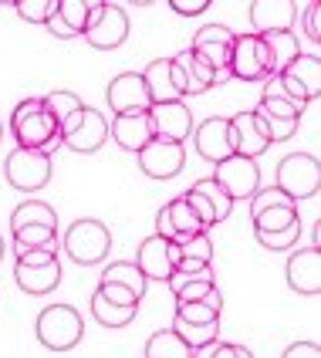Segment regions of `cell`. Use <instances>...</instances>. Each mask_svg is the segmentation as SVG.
I'll list each match as a JSON object with an SVG mask.
<instances>
[{
	"mask_svg": "<svg viewBox=\"0 0 321 358\" xmlns=\"http://www.w3.org/2000/svg\"><path fill=\"white\" fill-rule=\"evenodd\" d=\"M10 136L17 142V149H38V152H55L61 145L58 122L48 115L41 99H24L10 112Z\"/></svg>",
	"mask_w": 321,
	"mask_h": 358,
	"instance_id": "1",
	"label": "cell"
},
{
	"mask_svg": "<svg viewBox=\"0 0 321 358\" xmlns=\"http://www.w3.org/2000/svg\"><path fill=\"white\" fill-rule=\"evenodd\" d=\"M34 335L51 352H71L85 335V321L71 304H48L34 321Z\"/></svg>",
	"mask_w": 321,
	"mask_h": 358,
	"instance_id": "2",
	"label": "cell"
},
{
	"mask_svg": "<svg viewBox=\"0 0 321 358\" xmlns=\"http://www.w3.org/2000/svg\"><path fill=\"white\" fill-rule=\"evenodd\" d=\"M61 250L68 257L81 264V267H92V264H101L112 250V230L101 223V220H75L68 230H64V240H61Z\"/></svg>",
	"mask_w": 321,
	"mask_h": 358,
	"instance_id": "3",
	"label": "cell"
},
{
	"mask_svg": "<svg viewBox=\"0 0 321 358\" xmlns=\"http://www.w3.org/2000/svg\"><path fill=\"white\" fill-rule=\"evenodd\" d=\"M274 186L281 189L287 199H294L301 206V199L318 196L321 189V162L311 152H291L278 162V176Z\"/></svg>",
	"mask_w": 321,
	"mask_h": 358,
	"instance_id": "4",
	"label": "cell"
},
{
	"mask_svg": "<svg viewBox=\"0 0 321 358\" xmlns=\"http://www.w3.org/2000/svg\"><path fill=\"white\" fill-rule=\"evenodd\" d=\"M301 220V206L294 199H287L278 186L257 189L250 196V223L254 234H274V230H287Z\"/></svg>",
	"mask_w": 321,
	"mask_h": 358,
	"instance_id": "5",
	"label": "cell"
},
{
	"mask_svg": "<svg viewBox=\"0 0 321 358\" xmlns=\"http://www.w3.org/2000/svg\"><path fill=\"white\" fill-rule=\"evenodd\" d=\"M51 173H55V162L48 152H38V149H10L7 159H3V176L7 182L17 189V193H38L51 182Z\"/></svg>",
	"mask_w": 321,
	"mask_h": 358,
	"instance_id": "6",
	"label": "cell"
},
{
	"mask_svg": "<svg viewBox=\"0 0 321 358\" xmlns=\"http://www.w3.org/2000/svg\"><path fill=\"white\" fill-rule=\"evenodd\" d=\"M129 14L122 10V3H112V0H95L92 7V17H88V27L81 38L88 41L92 48L99 51H112V48H122L125 38H129Z\"/></svg>",
	"mask_w": 321,
	"mask_h": 358,
	"instance_id": "7",
	"label": "cell"
},
{
	"mask_svg": "<svg viewBox=\"0 0 321 358\" xmlns=\"http://www.w3.org/2000/svg\"><path fill=\"white\" fill-rule=\"evenodd\" d=\"M105 142H108V119L99 108L85 105L61 125V145L71 152H99Z\"/></svg>",
	"mask_w": 321,
	"mask_h": 358,
	"instance_id": "8",
	"label": "cell"
},
{
	"mask_svg": "<svg viewBox=\"0 0 321 358\" xmlns=\"http://www.w3.org/2000/svg\"><path fill=\"white\" fill-rule=\"evenodd\" d=\"M210 179H213L234 203H247V199L261 189V166H257V159L230 156V159H223L213 166V176Z\"/></svg>",
	"mask_w": 321,
	"mask_h": 358,
	"instance_id": "9",
	"label": "cell"
},
{
	"mask_svg": "<svg viewBox=\"0 0 321 358\" xmlns=\"http://www.w3.org/2000/svg\"><path fill=\"white\" fill-rule=\"evenodd\" d=\"M234 41H237V34L230 27H223V24H206V27H200L193 34L190 51L200 55L217 71V85L230 81V51H234Z\"/></svg>",
	"mask_w": 321,
	"mask_h": 358,
	"instance_id": "10",
	"label": "cell"
},
{
	"mask_svg": "<svg viewBox=\"0 0 321 358\" xmlns=\"http://www.w3.org/2000/svg\"><path fill=\"white\" fill-rule=\"evenodd\" d=\"M278 81H281V92L287 99L301 101V105L315 101L321 95V58L318 55H298L278 75Z\"/></svg>",
	"mask_w": 321,
	"mask_h": 358,
	"instance_id": "11",
	"label": "cell"
},
{
	"mask_svg": "<svg viewBox=\"0 0 321 358\" xmlns=\"http://www.w3.org/2000/svg\"><path fill=\"white\" fill-rule=\"evenodd\" d=\"M169 68H173V88H176L180 101L190 95H203L217 85V71L200 55H193L190 48H183L176 58H169Z\"/></svg>",
	"mask_w": 321,
	"mask_h": 358,
	"instance_id": "12",
	"label": "cell"
},
{
	"mask_svg": "<svg viewBox=\"0 0 321 358\" xmlns=\"http://www.w3.org/2000/svg\"><path fill=\"white\" fill-rule=\"evenodd\" d=\"M230 78L241 81H267L271 78V58L257 34H237L230 51Z\"/></svg>",
	"mask_w": 321,
	"mask_h": 358,
	"instance_id": "13",
	"label": "cell"
},
{
	"mask_svg": "<svg viewBox=\"0 0 321 358\" xmlns=\"http://www.w3.org/2000/svg\"><path fill=\"white\" fill-rule=\"evenodd\" d=\"M132 264L142 271L145 280H162V284H166L169 274L176 271V264H180V247H176L173 240H162L152 234V237H145L139 243Z\"/></svg>",
	"mask_w": 321,
	"mask_h": 358,
	"instance_id": "14",
	"label": "cell"
},
{
	"mask_svg": "<svg viewBox=\"0 0 321 358\" xmlns=\"http://www.w3.org/2000/svg\"><path fill=\"white\" fill-rule=\"evenodd\" d=\"M136 156H139V169L149 179H173L180 176L183 166H186V149L169 139H152L149 145H142Z\"/></svg>",
	"mask_w": 321,
	"mask_h": 358,
	"instance_id": "15",
	"label": "cell"
},
{
	"mask_svg": "<svg viewBox=\"0 0 321 358\" xmlns=\"http://www.w3.org/2000/svg\"><path fill=\"white\" fill-rule=\"evenodd\" d=\"M105 99H108V108L112 115H125V112H149V92H145V81H142L139 71H122L108 81L105 88Z\"/></svg>",
	"mask_w": 321,
	"mask_h": 358,
	"instance_id": "16",
	"label": "cell"
},
{
	"mask_svg": "<svg viewBox=\"0 0 321 358\" xmlns=\"http://www.w3.org/2000/svg\"><path fill=\"white\" fill-rule=\"evenodd\" d=\"M149 119H152V132L156 139L169 142H186L193 136V112L186 108V101H162V105H149Z\"/></svg>",
	"mask_w": 321,
	"mask_h": 358,
	"instance_id": "17",
	"label": "cell"
},
{
	"mask_svg": "<svg viewBox=\"0 0 321 358\" xmlns=\"http://www.w3.org/2000/svg\"><path fill=\"white\" fill-rule=\"evenodd\" d=\"M284 274H287V287H291L294 294H308V298L318 294L321 291V250L318 247L294 250V254L287 257Z\"/></svg>",
	"mask_w": 321,
	"mask_h": 358,
	"instance_id": "18",
	"label": "cell"
},
{
	"mask_svg": "<svg viewBox=\"0 0 321 358\" xmlns=\"http://www.w3.org/2000/svg\"><path fill=\"white\" fill-rule=\"evenodd\" d=\"M193 149L200 152L206 162H223L234 156V142H230V119H203L193 129Z\"/></svg>",
	"mask_w": 321,
	"mask_h": 358,
	"instance_id": "19",
	"label": "cell"
},
{
	"mask_svg": "<svg viewBox=\"0 0 321 358\" xmlns=\"http://www.w3.org/2000/svg\"><path fill=\"white\" fill-rule=\"evenodd\" d=\"M108 136H112L115 145L125 149V152H139L142 145H149V142L156 139L149 112H125V115H115L112 125H108Z\"/></svg>",
	"mask_w": 321,
	"mask_h": 358,
	"instance_id": "20",
	"label": "cell"
},
{
	"mask_svg": "<svg viewBox=\"0 0 321 358\" xmlns=\"http://www.w3.org/2000/svg\"><path fill=\"white\" fill-rule=\"evenodd\" d=\"M294 20H298V3H294V0H254V3H250L254 34L291 31Z\"/></svg>",
	"mask_w": 321,
	"mask_h": 358,
	"instance_id": "21",
	"label": "cell"
},
{
	"mask_svg": "<svg viewBox=\"0 0 321 358\" xmlns=\"http://www.w3.org/2000/svg\"><path fill=\"white\" fill-rule=\"evenodd\" d=\"M230 142H234V156H243V159H261L271 149V142L264 139L254 112H241V115L230 119Z\"/></svg>",
	"mask_w": 321,
	"mask_h": 358,
	"instance_id": "22",
	"label": "cell"
},
{
	"mask_svg": "<svg viewBox=\"0 0 321 358\" xmlns=\"http://www.w3.org/2000/svg\"><path fill=\"white\" fill-rule=\"evenodd\" d=\"M166 287L173 291L176 304H190V301H203L213 287H217V274L213 267H203V271H173Z\"/></svg>",
	"mask_w": 321,
	"mask_h": 358,
	"instance_id": "23",
	"label": "cell"
},
{
	"mask_svg": "<svg viewBox=\"0 0 321 358\" xmlns=\"http://www.w3.org/2000/svg\"><path fill=\"white\" fill-rule=\"evenodd\" d=\"M14 280L24 294H51L61 284V260H51L44 267H24L14 264Z\"/></svg>",
	"mask_w": 321,
	"mask_h": 358,
	"instance_id": "24",
	"label": "cell"
},
{
	"mask_svg": "<svg viewBox=\"0 0 321 358\" xmlns=\"http://www.w3.org/2000/svg\"><path fill=\"white\" fill-rule=\"evenodd\" d=\"M304 108H308V105H301V101H294V99L284 95L281 81H278V75H274V78L264 81L261 105H257L254 112H261V115H267V119H301Z\"/></svg>",
	"mask_w": 321,
	"mask_h": 358,
	"instance_id": "25",
	"label": "cell"
},
{
	"mask_svg": "<svg viewBox=\"0 0 321 358\" xmlns=\"http://www.w3.org/2000/svg\"><path fill=\"white\" fill-rule=\"evenodd\" d=\"M267 48V58H271V78L281 75L291 61L301 55V41L294 31H271V34H257Z\"/></svg>",
	"mask_w": 321,
	"mask_h": 358,
	"instance_id": "26",
	"label": "cell"
},
{
	"mask_svg": "<svg viewBox=\"0 0 321 358\" xmlns=\"http://www.w3.org/2000/svg\"><path fill=\"white\" fill-rule=\"evenodd\" d=\"M142 81H145V92H149V101L152 105H162V101H176V88H173V68H169V58H156L145 64V71H139Z\"/></svg>",
	"mask_w": 321,
	"mask_h": 358,
	"instance_id": "27",
	"label": "cell"
},
{
	"mask_svg": "<svg viewBox=\"0 0 321 358\" xmlns=\"http://www.w3.org/2000/svg\"><path fill=\"white\" fill-rule=\"evenodd\" d=\"M223 315V294L220 287H213L203 301H190V304H176V321L186 324H213Z\"/></svg>",
	"mask_w": 321,
	"mask_h": 358,
	"instance_id": "28",
	"label": "cell"
},
{
	"mask_svg": "<svg viewBox=\"0 0 321 358\" xmlns=\"http://www.w3.org/2000/svg\"><path fill=\"white\" fill-rule=\"evenodd\" d=\"M99 284H122V287H129L139 301L145 298V287H149V280L142 278V271L132 264V260H115V264H108V267L101 271Z\"/></svg>",
	"mask_w": 321,
	"mask_h": 358,
	"instance_id": "29",
	"label": "cell"
},
{
	"mask_svg": "<svg viewBox=\"0 0 321 358\" xmlns=\"http://www.w3.org/2000/svg\"><path fill=\"white\" fill-rule=\"evenodd\" d=\"M20 227H55L58 230V213L41 199H27L10 213V234L20 230Z\"/></svg>",
	"mask_w": 321,
	"mask_h": 358,
	"instance_id": "30",
	"label": "cell"
},
{
	"mask_svg": "<svg viewBox=\"0 0 321 358\" xmlns=\"http://www.w3.org/2000/svg\"><path fill=\"white\" fill-rule=\"evenodd\" d=\"M145 358H197V352L173 328H162L145 341Z\"/></svg>",
	"mask_w": 321,
	"mask_h": 358,
	"instance_id": "31",
	"label": "cell"
},
{
	"mask_svg": "<svg viewBox=\"0 0 321 358\" xmlns=\"http://www.w3.org/2000/svg\"><path fill=\"white\" fill-rule=\"evenodd\" d=\"M92 318L99 321L101 328H125V324H132L136 321V315H139V308H122V304H112V301H105L95 291L92 294Z\"/></svg>",
	"mask_w": 321,
	"mask_h": 358,
	"instance_id": "32",
	"label": "cell"
},
{
	"mask_svg": "<svg viewBox=\"0 0 321 358\" xmlns=\"http://www.w3.org/2000/svg\"><path fill=\"white\" fill-rule=\"evenodd\" d=\"M166 213H169V223H173V234H176V240L193 237V234H203L200 217L193 213V206H190L183 196L169 199V203H166ZM206 234H210V230H206ZM176 240H173V243H176Z\"/></svg>",
	"mask_w": 321,
	"mask_h": 358,
	"instance_id": "33",
	"label": "cell"
},
{
	"mask_svg": "<svg viewBox=\"0 0 321 358\" xmlns=\"http://www.w3.org/2000/svg\"><path fill=\"white\" fill-rule=\"evenodd\" d=\"M173 331H176L193 352H203V348L217 345V338H220V321H213V324H186V321L173 318Z\"/></svg>",
	"mask_w": 321,
	"mask_h": 358,
	"instance_id": "34",
	"label": "cell"
},
{
	"mask_svg": "<svg viewBox=\"0 0 321 358\" xmlns=\"http://www.w3.org/2000/svg\"><path fill=\"white\" fill-rule=\"evenodd\" d=\"M44 108H48V115L58 122V129L64 125V122L71 119L78 108H85V101L78 99V92H68V88H55V92H48L44 95Z\"/></svg>",
	"mask_w": 321,
	"mask_h": 358,
	"instance_id": "35",
	"label": "cell"
},
{
	"mask_svg": "<svg viewBox=\"0 0 321 358\" xmlns=\"http://www.w3.org/2000/svg\"><path fill=\"white\" fill-rule=\"evenodd\" d=\"M48 247H58V230L55 227H20V230H14V254L48 250Z\"/></svg>",
	"mask_w": 321,
	"mask_h": 358,
	"instance_id": "36",
	"label": "cell"
},
{
	"mask_svg": "<svg viewBox=\"0 0 321 358\" xmlns=\"http://www.w3.org/2000/svg\"><path fill=\"white\" fill-rule=\"evenodd\" d=\"M92 7H95V0H58V17L68 24V31L75 38H81L88 27V17H92Z\"/></svg>",
	"mask_w": 321,
	"mask_h": 358,
	"instance_id": "37",
	"label": "cell"
},
{
	"mask_svg": "<svg viewBox=\"0 0 321 358\" xmlns=\"http://www.w3.org/2000/svg\"><path fill=\"white\" fill-rule=\"evenodd\" d=\"M176 247H180V260H193V264H213V240L210 234L203 230V234H193V237H183L176 240ZM180 267V264H176Z\"/></svg>",
	"mask_w": 321,
	"mask_h": 358,
	"instance_id": "38",
	"label": "cell"
},
{
	"mask_svg": "<svg viewBox=\"0 0 321 358\" xmlns=\"http://www.w3.org/2000/svg\"><path fill=\"white\" fill-rule=\"evenodd\" d=\"M193 189H200L203 196L210 199V206H213V217H217V223H223V220L234 213V199L227 196V193H223V189H220V186H217V182H213L210 176H206V179H197V182H193Z\"/></svg>",
	"mask_w": 321,
	"mask_h": 358,
	"instance_id": "39",
	"label": "cell"
},
{
	"mask_svg": "<svg viewBox=\"0 0 321 358\" xmlns=\"http://www.w3.org/2000/svg\"><path fill=\"white\" fill-rule=\"evenodd\" d=\"M257 115V125H261L264 139L271 142H287L294 139V132H298V125H301V119H267V115H261V112H254Z\"/></svg>",
	"mask_w": 321,
	"mask_h": 358,
	"instance_id": "40",
	"label": "cell"
},
{
	"mask_svg": "<svg viewBox=\"0 0 321 358\" xmlns=\"http://www.w3.org/2000/svg\"><path fill=\"white\" fill-rule=\"evenodd\" d=\"M14 10L27 24H48V17L58 10V0H14Z\"/></svg>",
	"mask_w": 321,
	"mask_h": 358,
	"instance_id": "41",
	"label": "cell"
},
{
	"mask_svg": "<svg viewBox=\"0 0 321 358\" xmlns=\"http://www.w3.org/2000/svg\"><path fill=\"white\" fill-rule=\"evenodd\" d=\"M301 240V220L287 230H274V234H257V243L267 250H294V243Z\"/></svg>",
	"mask_w": 321,
	"mask_h": 358,
	"instance_id": "42",
	"label": "cell"
},
{
	"mask_svg": "<svg viewBox=\"0 0 321 358\" xmlns=\"http://www.w3.org/2000/svg\"><path fill=\"white\" fill-rule=\"evenodd\" d=\"M183 199H186V203L193 206V213L200 217L203 230H210V227H217V217H213V206H210V199L203 196L200 189H193V186H190V189L183 193Z\"/></svg>",
	"mask_w": 321,
	"mask_h": 358,
	"instance_id": "43",
	"label": "cell"
},
{
	"mask_svg": "<svg viewBox=\"0 0 321 358\" xmlns=\"http://www.w3.org/2000/svg\"><path fill=\"white\" fill-rule=\"evenodd\" d=\"M105 301H112V304H122V308H139V298L129 291V287H122V284H99L95 287Z\"/></svg>",
	"mask_w": 321,
	"mask_h": 358,
	"instance_id": "44",
	"label": "cell"
},
{
	"mask_svg": "<svg viewBox=\"0 0 321 358\" xmlns=\"http://www.w3.org/2000/svg\"><path fill=\"white\" fill-rule=\"evenodd\" d=\"M17 264L24 267H44V264H51V260H58V247H48V250H24V254H14Z\"/></svg>",
	"mask_w": 321,
	"mask_h": 358,
	"instance_id": "45",
	"label": "cell"
},
{
	"mask_svg": "<svg viewBox=\"0 0 321 358\" xmlns=\"http://www.w3.org/2000/svg\"><path fill=\"white\" fill-rule=\"evenodd\" d=\"M304 34L315 44L321 41V3H308L304 7Z\"/></svg>",
	"mask_w": 321,
	"mask_h": 358,
	"instance_id": "46",
	"label": "cell"
},
{
	"mask_svg": "<svg viewBox=\"0 0 321 358\" xmlns=\"http://www.w3.org/2000/svg\"><path fill=\"white\" fill-rule=\"evenodd\" d=\"M169 7H173L180 17H197L203 10H210V0H169Z\"/></svg>",
	"mask_w": 321,
	"mask_h": 358,
	"instance_id": "47",
	"label": "cell"
},
{
	"mask_svg": "<svg viewBox=\"0 0 321 358\" xmlns=\"http://www.w3.org/2000/svg\"><path fill=\"white\" fill-rule=\"evenodd\" d=\"M281 358H321V348L315 341H294V345L284 348Z\"/></svg>",
	"mask_w": 321,
	"mask_h": 358,
	"instance_id": "48",
	"label": "cell"
},
{
	"mask_svg": "<svg viewBox=\"0 0 321 358\" xmlns=\"http://www.w3.org/2000/svg\"><path fill=\"white\" fill-rule=\"evenodd\" d=\"M44 27L51 31V38H58V41H71V38H75V34L68 31V24H64V20L58 17V10H55V14L48 17V24H44Z\"/></svg>",
	"mask_w": 321,
	"mask_h": 358,
	"instance_id": "49",
	"label": "cell"
},
{
	"mask_svg": "<svg viewBox=\"0 0 321 358\" xmlns=\"http://www.w3.org/2000/svg\"><path fill=\"white\" fill-rule=\"evenodd\" d=\"M206 358H241L237 355V345H227V341H220V345H210V355Z\"/></svg>",
	"mask_w": 321,
	"mask_h": 358,
	"instance_id": "50",
	"label": "cell"
},
{
	"mask_svg": "<svg viewBox=\"0 0 321 358\" xmlns=\"http://www.w3.org/2000/svg\"><path fill=\"white\" fill-rule=\"evenodd\" d=\"M237 355H241V358H254V352H250V348H243V345H237Z\"/></svg>",
	"mask_w": 321,
	"mask_h": 358,
	"instance_id": "51",
	"label": "cell"
},
{
	"mask_svg": "<svg viewBox=\"0 0 321 358\" xmlns=\"http://www.w3.org/2000/svg\"><path fill=\"white\" fill-rule=\"evenodd\" d=\"M0 260H3V237H0Z\"/></svg>",
	"mask_w": 321,
	"mask_h": 358,
	"instance_id": "52",
	"label": "cell"
},
{
	"mask_svg": "<svg viewBox=\"0 0 321 358\" xmlns=\"http://www.w3.org/2000/svg\"><path fill=\"white\" fill-rule=\"evenodd\" d=\"M0 139H3V122H0Z\"/></svg>",
	"mask_w": 321,
	"mask_h": 358,
	"instance_id": "53",
	"label": "cell"
}]
</instances>
